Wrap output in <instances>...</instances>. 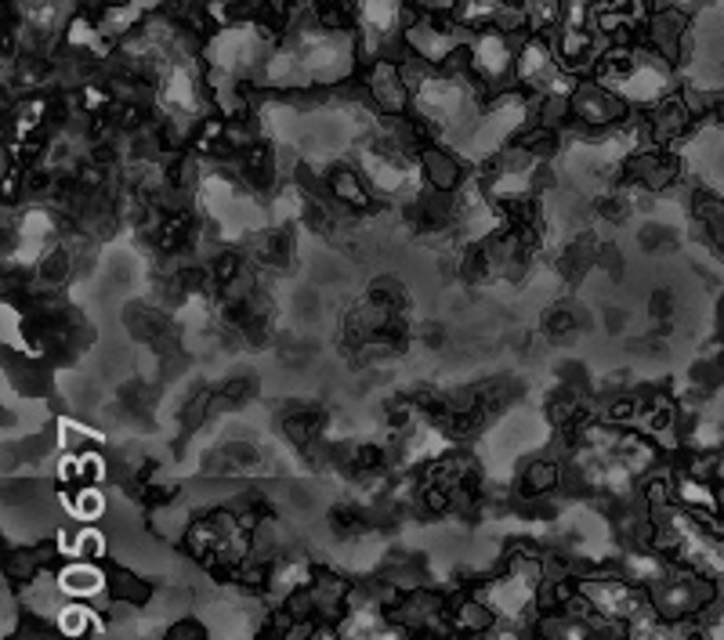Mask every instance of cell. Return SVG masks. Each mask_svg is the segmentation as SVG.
I'll use <instances>...</instances> for the list:
<instances>
[{"label":"cell","instance_id":"1","mask_svg":"<svg viewBox=\"0 0 724 640\" xmlns=\"http://www.w3.org/2000/svg\"><path fill=\"white\" fill-rule=\"evenodd\" d=\"M518 76H522L525 84H536V80H547V76H558L555 73V54L544 40H529L522 54H518Z\"/></svg>","mask_w":724,"mask_h":640},{"label":"cell","instance_id":"2","mask_svg":"<svg viewBox=\"0 0 724 640\" xmlns=\"http://www.w3.org/2000/svg\"><path fill=\"white\" fill-rule=\"evenodd\" d=\"M522 11L533 29H555L561 22V0H522Z\"/></svg>","mask_w":724,"mask_h":640},{"label":"cell","instance_id":"3","mask_svg":"<svg viewBox=\"0 0 724 640\" xmlns=\"http://www.w3.org/2000/svg\"><path fill=\"white\" fill-rule=\"evenodd\" d=\"M181 4H207V0H181Z\"/></svg>","mask_w":724,"mask_h":640}]
</instances>
